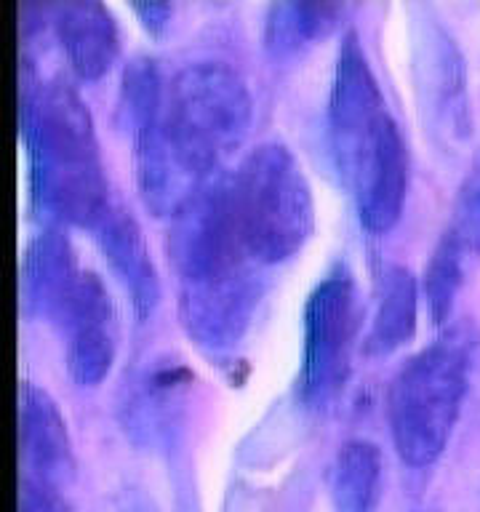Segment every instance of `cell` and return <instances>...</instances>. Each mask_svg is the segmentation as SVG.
Instances as JSON below:
<instances>
[{
    "label": "cell",
    "instance_id": "6da1fadb",
    "mask_svg": "<svg viewBox=\"0 0 480 512\" xmlns=\"http://www.w3.org/2000/svg\"><path fill=\"white\" fill-rule=\"evenodd\" d=\"M22 128L35 200L64 222L96 227L112 203L91 112L78 91L51 80L27 94Z\"/></svg>",
    "mask_w": 480,
    "mask_h": 512
},
{
    "label": "cell",
    "instance_id": "7a4b0ae2",
    "mask_svg": "<svg viewBox=\"0 0 480 512\" xmlns=\"http://www.w3.org/2000/svg\"><path fill=\"white\" fill-rule=\"evenodd\" d=\"M475 352V328L459 323L416 352L392 379V438L408 464L424 467L446 448L470 387Z\"/></svg>",
    "mask_w": 480,
    "mask_h": 512
},
{
    "label": "cell",
    "instance_id": "3957f363",
    "mask_svg": "<svg viewBox=\"0 0 480 512\" xmlns=\"http://www.w3.org/2000/svg\"><path fill=\"white\" fill-rule=\"evenodd\" d=\"M240 240L256 262H283L310 238L312 190L299 160L283 142H262L232 174Z\"/></svg>",
    "mask_w": 480,
    "mask_h": 512
},
{
    "label": "cell",
    "instance_id": "277c9868",
    "mask_svg": "<svg viewBox=\"0 0 480 512\" xmlns=\"http://www.w3.org/2000/svg\"><path fill=\"white\" fill-rule=\"evenodd\" d=\"M251 123L246 80L227 62L184 64L166 86V128L184 163L206 179Z\"/></svg>",
    "mask_w": 480,
    "mask_h": 512
},
{
    "label": "cell",
    "instance_id": "5b68a950",
    "mask_svg": "<svg viewBox=\"0 0 480 512\" xmlns=\"http://www.w3.org/2000/svg\"><path fill=\"white\" fill-rule=\"evenodd\" d=\"M123 110L134 134L136 184L155 214H174L200 179L171 142L166 128V86L158 64L136 56L123 72ZM208 179V176H206Z\"/></svg>",
    "mask_w": 480,
    "mask_h": 512
},
{
    "label": "cell",
    "instance_id": "8992f818",
    "mask_svg": "<svg viewBox=\"0 0 480 512\" xmlns=\"http://www.w3.org/2000/svg\"><path fill=\"white\" fill-rule=\"evenodd\" d=\"M168 254L182 275V283L246 262V246L240 240L232 203V176L214 171L171 214Z\"/></svg>",
    "mask_w": 480,
    "mask_h": 512
},
{
    "label": "cell",
    "instance_id": "52a82bcc",
    "mask_svg": "<svg viewBox=\"0 0 480 512\" xmlns=\"http://www.w3.org/2000/svg\"><path fill=\"white\" fill-rule=\"evenodd\" d=\"M355 334V286L347 270L320 280L304 310L302 387L310 400H323L336 390L347 371Z\"/></svg>",
    "mask_w": 480,
    "mask_h": 512
},
{
    "label": "cell",
    "instance_id": "ba28073f",
    "mask_svg": "<svg viewBox=\"0 0 480 512\" xmlns=\"http://www.w3.org/2000/svg\"><path fill=\"white\" fill-rule=\"evenodd\" d=\"M352 184L360 222L384 232L398 222L408 187V152L390 112L339 163Z\"/></svg>",
    "mask_w": 480,
    "mask_h": 512
},
{
    "label": "cell",
    "instance_id": "9c48e42d",
    "mask_svg": "<svg viewBox=\"0 0 480 512\" xmlns=\"http://www.w3.org/2000/svg\"><path fill=\"white\" fill-rule=\"evenodd\" d=\"M259 302V280L246 262L182 283L179 315L187 334L208 350L238 344Z\"/></svg>",
    "mask_w": 480,
    "mask_h": 512
},
{
    "label": "cell",
    "instance_id": "30bf717a",
    "mask_svg": "<svg viewBox=\"0 0 480 512\" xmlns=\"http://www.w3.org/2000/svg\"><path fill=\"white\" fill-rule=\"evenodd\" d=\"M56 323L62 326L72 379L80 384L102 382L118 350V318L110 291L96 272H80Z\"/></svg>",
    "mask_w": 480,
    "mask_h": 512
},
{
    "label": "cell",
    "instance_id": "8fae6325",
    "mask_svg": "<svg viewBox=\"0 0 480 512\" xmlns=\"http://www.w3.org/2000/svg\"><path fill=\"white\" fill-rule=\"evenodd\" d=\"M328 115H331V136H334L339 163L387 115V104L379 91V83H376L366 51L360 46L355 32L344 35V43L336 56Z\"/></svg>",
    "mask_w": 480,
    "mask_h": 512
},
{
    "label": "cell",
    "instance_id": "7c38bea8",
    "mask_svg": "<svg viewBox=\"0 0 480 512\" xmlns=\"http://www.w3.org/2000/svg\"><path fill=\"white\" fill-rule=\"evenodd\" d=\"M19 446L24 478L62 488L72 475V443L67 422L46 390L24 382L19 390Z\"/></svg>",
    "mask_w": 480,
    "mask_h": 512
},
{
    "label": "cell",
    "instance_id": "4fadbf2b",
    "mask_svg": "<svg viewBox=\"0 0 480 512\" xmlns=\"http://www.w3.org/2000/svg\"><path fill=\"white\" fill-rule=\"evenodd\" d=\"M56 35L78 75L99 78L118 56V24L96 0H72L56 8Z\"/></svg>",
    "mask_w": 480,
    "mask_h": 512
},
{
    "label": "cell",
    "instance_id": "5bb4252c",
    "mask_svg": "<svg viewBox=\"0 0 480 512\" xmlns=\"http://www.w3.org/2000/svg\"><path fill=\"white\" fill-rule=\"evenodd\" d=\"M94 230L99 232L96 238L102 243V251L134 299L136 312L139 315L152 312V307L158 304V275L139 222L131 216V211L112 203Z\"/></svg>",
    "mask_w": 480,
    "mask_h": 512
},
{
    "label": "cell",
    "instance_id": "9a60e30c",
    "mask_svg": "<svg viewBox=\"0 0 480 512\" xmlns=\"http://www.w3.org/2000/svg\"><path fill=\"white\" fill-rule=\"evenodd\" d=\"M78 275L72 248L62 232L54 227L38 232L27 246L22 264L24 307L35 315L56 318Z\"/></svg>",
    "mask_w": 480,
    "mask_h": 512
},
{
    "label": "cell",
    "instance_id": "2e32d148",
    "mask_svg": "<svg viewBox=\"0 0 480 512\" xmlns=\"http://www.w3.org/2000/svg\"><path fill=\"white\" fill-rule=\"evenodd\" d=\"M416 278L403 264H390L379 280V302H376L371 331L366 336V350L374 355L395 350L414 336L416 328Z\"/></svg>",
    "mask_w": 480,
    "mask_h": 512
},
{
    "label": "cell",
    "instance_id": "e0dca14e",
    "mask_svg": "<svg viewBox=\"0 0 480 512\" xmlns=\"http://www.w3.org/2000/svg\"><path fill=\"white\" fill-rule=\"evenodd\" d=\"M382 486V454L366 438L339 446L328 472V488L336 512H371Z\"/></svg>",
    "mask_w": 480,
    "mask_h": 512
},
{
    "label": "cell",
    "instance_id": "ac0fdd59",
    "mask_svg": "<svg viewBox=\"0 0 480 512\" xmlns=\"http://www.w3.org/2000/svg\"><path fill=\"white\" fill-rule=\"evenodd\" d=\"M342 11L339 3H275L264 22L267 48L278 56L294 54L334 30Z\"/></svg>",
    "mask_w": 480,
    "mask_h": 512
},
{
    "label": "cell",
    "instance_id": "d6986e66",
    "mask_svg": "<svg viewBox=\"0 0 480 512\" xmlns=\"http://www.w3.org/2000/svg\"><path fill=\"white\" fill-rule=\"evenodd\" d=\"M464 264H467V254L443 232L424 270V296L435 320H443L451 312L456 291L464 280Z\"/></svg>",
    "mask_w": 480,
    "mask_h": 512
},
{
    "label": "cell",
    "instance_id": "ffe728a7",
    "mask_svg": "<svg viewBox=\"0 0 480 512\" xmlns=\"http://www.w3.org/2000/svg\"><path fill=\"white\" fill-rule=\"evenodd\" d=\"M446 235L467 256L480 254V166H475L456 192Z\"/></svg>",
    "mask_w": 480,
    "mask_h": 512
},
{
    "label": "cell",
    "instance_id": "44dd1931",
    "mask_svg": "<svg viewBox=\"0 0 480 512\" xmlns=\"http://www.w3.org/2000/svg\"><path fill=\"white\" fill-rule=\"evenodd\" d=\"M19 512H72L64 502L59 488L40 486L32 480H22L19 488Z\"/></svg>",
    "mask_w": 480,
    "mask_h": 512
},
{
    "label": "cell",
    "instance_id": "7402d4cb",
    "mask_svg": "<svg viewBox=\"0 0 480 512\" xmlns=\"http://www.w3.org/2000/svg\"><path fill=\"white\" fill-rule=\"evenodd\" d=\"M136 11L142 14L147 27L158 30L160 24L166 22V16L171 14V6H168V3H136Z\"/></svg>",
    "mask_w": 480,
    "mask_h": 512
}]
</instances>
